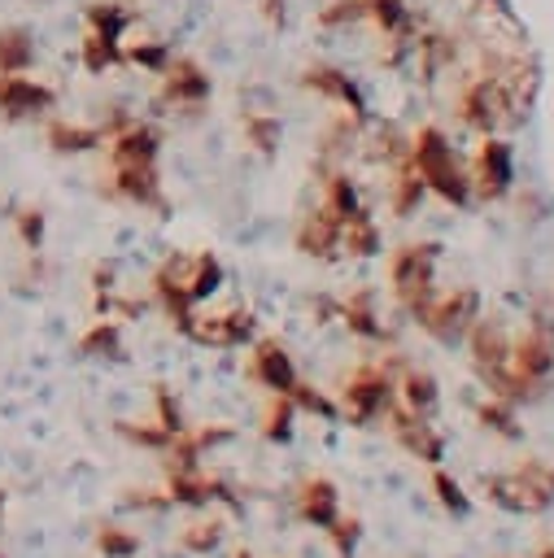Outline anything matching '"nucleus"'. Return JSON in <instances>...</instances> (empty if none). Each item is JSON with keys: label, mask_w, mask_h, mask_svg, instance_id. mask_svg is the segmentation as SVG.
<instances>
[{"label": "nucleus", "mask_w": 554, "mask_h": 558, "mask_svg": "<svg viewBox=\"0 0 554 558\" xmlns=\"http://www.w3.org/2000/svg\"><path fill=\"white\" fill-rule=\"evenodd\" d=\"M406 166L423 179L427 192H436L449 205H467L471 196V174L462 170V161L454 157V144L445 140L441 126H419L406 144Z\"/></svg>", "instance_id": "nucleus-1"}, {"label": "nucleus", "mask_w": 554, "mask_h": 558, "mask_svg": "<svg viewBox=\"0 0 554 558\" xmlns=\"http://www.w3.org/2000/svg\"><path fill=\"white\" fill-rule=\"evenodd\" d=\"M432 266H436V244H406L393 253V292L397 301L414 314L432 296Z\"/></svg>", "instance_id": "nucleus-2"}, {"label": "nucleus", "mask_w": 554, "mask_h": 558, "mask_svg": "<svg viewBox=\"0 0 554 558\" xmlns=\"http://www.w3.org/2000/svg\"><path fill=\"white\" fill-rule=\"evenodd\" d=\"M301 87L305 92H314L318 100H327L336 113H345L349 122H366V100H362V92H358V83L345 74V70H336V65H310L305 74H301Z\"/></svg>", "instance_id": "nucleus-3"}, {"label": "nucleus", "mask_w": 554, "mask_h": 558, "mask_svg": "<svg viewBox=\"0 0 554 558\" xmlns=\"http://www.w3.org/2000/svg\"><path fill=\"white\" fill-rule=\"evenodd\" d=\"M157 78H161V100L174 105V109H201L209 100V92H214L205 65L192 61V57H179V52L166 61V70Z\"/></svg>", "instance_id": "nucleus-4"}, {"label": "nucleus", "mask_w": 554, "mask_h": 558, "mask_svg": "<svg viewBox=\"0 0 554 558\" xmlns=\"http://www.w3.org/2000/svg\"><path fill=\"white\" fill-rule=\"evenodd\" d=\"M471 192H480L484 201H497L506 196L510 179H515V157H510V144L497 140V135H484L480 148H475V161H471Z\"/></svg>", "instance_id": "nucleus-5"}, {"label": "nucleus", "mask_w": 554, "mask_h": 558, "mask_svg": "<svg viewBox=\"0 0 554 558\" xmlns=\"http://www.w3.org/2000/svg\"><path fill=\"white\" fill-rule=\"evenodd\" d=\"M52 87L31 74H0V113L4 118H35L52 109Z\"/></svg>", "instance_id": "nucleus-6"}, {"label": "nucleus", "mask_w": 554, "mask_h": 558, "mask_svg": "<svg viewBox=\"0 0 554 558\" xmlns=\"http://www.w3.org/2000/svg\"><path fill=\"white\" fill-rule=\"evenodd\" d=\"M297 248L310 257H332L340 248V218L318 201V209H310L297 227Z\"/></svg>", "instance_id": "nucleus-7"}, {"label": "nucleus", "mask_w": 554, "mask_h": 558, "mask_svg": "<svg viewBox=\"0 0 554 558\" xmlns=\"http://www.w3.org/2000/svg\"><path fill=\"white\" fill-rule=\"evenodd\" d=\"M35 65V35L26 26H0V74H26Z\"/></svg>", "instance_id": "nucleus-8"}, {"label": "nucleus", "mask_w": 554, "mask_h": 558, "mask_svg": "<svg viewBox=\"0 0 554 558\" xmlns=\"http://www.w3.org/2000/svg\"><path fill=\"white\" fill-rule=\"evenodd\" d=\"M253 375L266 384V388H275V392H288V388H297V379H292V366H288V357H284V349L279 344H257V353H253Z\"/></svg>", "instance_id": "nucleus-9"}, {"label": "nucleus", "mask_w": 554, "mask_h": 558, "mask_svg": "<svg viewBox=\"0 0 554 558\" xmlns=\"http://www.w3.org/2000/svg\"><path fill=\"white\" fill-rule=\"evenodd\" d=\"M349 401H353V410L366 418V414H375L384 401H388V379H380V375H371V371H362L353 384H349Z\"/></svg>", "instance_id": "nucleus-10"}, {"label": "nucleus", "mask_w": 554, "mask_h": 558, "mask_svg": "<svg viewBox=\"0 0 554 558\" xmlns=\"http://www.w3.org/2000/svg\"><path fill=\"white\" fill-rule=\"evenodd\" d=\"M279 135H284V126H279L275 113H244V140H249L257 153H275Z\"/></svg>", "instance_id": "nucleus-11"}, {"label": "nucleus", "mask_w": 554, "mask_h": 558, "mask_svg": "<svg viewBox=\"0 0 554 558\" xmlns=\"http://www.w3.org/2000/svg\"><path fill=\"white\" fill-rule=\"evenodd\" d=\"M48 140H52V148H61V153H79V148L100 144V131H96V126H79V122H57V126L48 131Z\"/></svg>", "instance_id": "nucleus-12"}, {"label": "nucleus", "mask_w": 554, "mask_h": 558, "mask_svg": "<svg viewBox=\"0 0 554 558\" xmlns=\"http://www.w3.org/2000/svg\"><path fill=\"white\" fill-rule=\"evenodd\" d=\"M301 510H305V519H314V523H332V514H336V493H332V484H327V480L305 484Z\"/></svg>", "instance_id": "nucleus-13"}, {"label": "nucleus", "mask_w": 554, "mask_h": 558, "mask_svg": "<svg viewBox=\"0 0 554 558\" xmlns=\"http://www.w3.org/2000/svg\"><path fill=\"white\" fill-rule=\"evenodd\" d=\"M436 488H441V497H445V506H454V510H462V506H467V501L458 497V484H449L445 475H436Z\"/></svg>", "instance_id": "nucleus-14"}, {"label": "nucleus", "mask_w": 554, "mask_h": 558, "mask_svg": "<svg viewBox=\"0 0 554 558\" xmlns=\"http://www.w3.org/2000/svg\"><path fill=\"white\" fill-rule=\"evenodd\" d=\"M122 4H131V0H122Z\"/></svg>", "instance_id": "nucleus-15"}]
</instances>
